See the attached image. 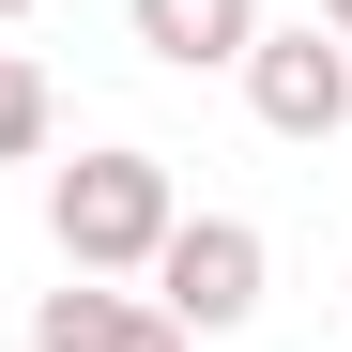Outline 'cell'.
Instances as JSON below:
<instances>
[{
  "label": "cell",
  "mask_w": 352,
  "mask_h": 352,
  "mask_svg": "<svg viewBox=\"0 0 352 352\" xmlns=\"http://www.w3.org/2000/svg\"><path fill=\"white\" fill-rule=\"evenodd\" d=\"M123 31L153 46L168 77H230V62L261 46V0H123Z\"/></svg>",
  "instance_id": "5b68a950"
},
{
  "label": "cell",
  "mask_w": 352,
  "mask_h": 352,
  "mask_svg": "<svg viewBox=\"0 0 352 352\" xmlns=\"http://www.w3.org/2000/svg\"><path fill=\"white\" fill-rule=\"evenodd\" d=\"M46 123H62V107H46V62H16V46H0V168H31Z\"/></svg>",
  "instance_id": "8992f818"
},
{
  "label": "cell",
  "mask_w": 352,
  "mask_h": 352,
  "mask_svg": "<svg viewBox=\"0 0 352 352\" xmlns=\"http://www.w3.org/2000/svg\"><path fill=\"white\" fill-rule=\"evenodd\" d=\"M230 77H245L261 138H352V46H337L322 16H307V31H276V16H261V46H245Z\"/></svg>",
  "instance_id": "3957f363"
},
{
  "label": "cell",
  "mask_w": 352,
  "mask_h": 352,
  "mask_svg": "<svg viewBox=\"0 0 352 352\" xmlns=\"http://www.w3.org/2000/svg\"><path fill=\"white\" fill-rule=\"evenodd\" d=\"M0 16H31V0H0Z\"/></svg>",
  "instance_id": "ba28073f"
},
{
  "label": "cell",
  "mask_w": 352,
  "mask_h": 352,
  "mask_svg": "<svg viewBox=\"0 0 352 352\" xmlns=\"http://www.w3.org/2000/svg\"><path fill=\"white\" fill-rule=\"evenodd\" d=\"M261 276H276V245H261L245 214H168V245H153L138 291H153L184 337H245V322H261Z\"/></svg>",
  "instance_id": "7a4b0ae2"
},
{
  "label": "cell",
  "mask_w": 352,
  "mask_h": 352,
  "mask_svg": "<svg viewBox=\"0 0 352 352\" xmlns=\"http://www.w3.org/2000/svg\"><path fill=\"white\" fill-rule=\"evenodd\" d=\"M31 352H199V337L168 322L153 291H107V276H62V291H31Z\"/></svg>",
  "instance_id": "277c9868"
},
{
  "label": "cell",
  "mask_w": 352,
  "mask_h": 352,
  "mask_svg": "<svg viewBox=\"0 0 352 352\" xmlns=\"http://www.w3.org/2000/svg\"><path fill=\"white\" fill-rule=\"evenodd\" d=\"M322 31H337V46H352V0H322Z\"/></svg>",
  "instance_id": "52a82bcc"
},
{
  "label": "cell",
  "mask_w": 352,
  "mask_h": 352,
  "mask_svg": "<svg viewBox=\"0 0 352 352\" xmlns=\"http://www.w3.org/2000/svg\"><path fill=\"white\" fill-rule=\"evenodd\" d=\"M168 153H138V138H92L77 168H46V245H62V276H107V291H138L153 276V245H168Z\"/></svg>",
  "instance_id": "6da1fadb"
}]
</instances>
